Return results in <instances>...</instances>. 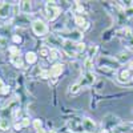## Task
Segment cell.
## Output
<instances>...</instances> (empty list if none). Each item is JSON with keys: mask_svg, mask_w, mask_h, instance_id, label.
Segmentation results:
<instances>
[{"mask_svg": "<svg viewBox=\"0 0 133 133\" xmlns=\"http://www.w3.org/2000/svg\"><path fill=\"white\" fill-rule=\"evenodd\" d=\"M59 15H60V8H59L57 5L52 4L51 2H48V3L45 4V17H47L48 20L53 21Z\"/></svg>", "mask_w": 133, "mask_h": 133, "instance_id": "6da1fadb", "label": "cell"}, {"mask_svg": "<svg viewBox=\"0 0 133 133\" xmlns=\"http://www.w3.org/2000/svg\"><path fill=\"white\" fill-rule=\"evenodd\" d=\"M32 31L35 32V35H37V36H44V35H47V32H48V27L44 21L35 20L32 23Z\"/></svg>", "mask_w": 133, "mask_h": 133, "instance_id": "7a4b0ae2", "label": "cell"}, {"mask_svg": "<svg viewBox=\"0 0 133 133\" xmlns=\"http://www.w3.org/2000/svg\"><path fill=\"white\" fill-rule=\"evenodd\" d=\"M96 81V76L93 72H85L84 76L81 77V80L79 81L80 87L81 88H85V87H89V85H93V83Z\"/></svg>", "mask_w": 133, "mask_h": 133, "instance_id": "3957f363", "label": "cell"}, {"mask_svg": "<svg viewBox=\"0 0 133 133\" xmlns=\"http://www.w3.org/2000/svg\"><path fill=\"white\" fill-rule=\"evenodd\" d=\"M100 66H107V68H110V69H115V68H117L118 66V61L117 60H115V59H112V57H100Z\"/></svg>", "mask_w": 133, "mask_h": 133, "instance_id": "277c9868", "label": "cell"}, {"mask_svg": "<svg viewBox=\"0 0 133 133\" xmlns=\"http://www.w3.org/2000/svg\"><path fill=\"white\" fill-rule=\"evenodd\" d=\"M68 127L69 129L73 132V133H84V128H83V123L81 120H77V118H73V120H69L68 123Z\"/></svg>", "mask_w": 133, "mask_h": 133, "instance_id": "5b68a950", "label": "cell"}, {"mask_svg": "<svg viewBox=\"0 0 133 133\" xmlns=\"http://www.w3.org/2000/svg\"><path fill=\"white\" fill-rule=\"evenodd\" d=\"M81 123H83V128L87 133H93V130L96 129V124H95V121L89 117H84L81 120Z\"/></svg>", "mask_w": 133, "mask_h": 133, "instance_id": "8992f818", "label": "cell"}, {"mask_svg": "<svg viewBox=\"0 0 133 133\" xmlns=\"http://www.w3.org/2000/svg\"><path fill=\"white\" fill-rule=\"evenodd\" d=\"M83 37H84V35H83V32L81 31H77V29H72L71 32H69V35H68V40H71V41H77L79 43L80 40H83Z\"/></svg>", "mask_w": 133, "mask_h": 133, "instance_id": "52a82bcc", "label": "cell"}, {"mask_svg": "<svg viewBox=\"0 0 133 133\" xmlns=\"http://www.w3.org/2000/svg\"><path fill=\"white\" fill-rule=\"evenodd\" d=\"M117 80H118L120 83H123V84L129 83V81L132 80V77H130V71H129V69H123V71L118 73Z\"/></svg>", "mask_w": 133, "mask_h": 133, "instance_id": "ba28073f", "label": "cell"}, {"mask_svg": "<svg viewBox=\"0 0 133 133\" xmlns=\"http://www.w3.org/2000/svg\"><path fill=\"white\" fill-rule=\"evenodd\" d=\"M63 71H64V65L60 64V63H57V64H55L52 68H51L49 73H51V76H53V77H57V76H60V75L63 73Z\"/></svg>", "mask_w": 133, "mask_h": 133, "instance_id": "9c48e42d", "label": "cell"}, {"mask_svg": "<svg viewBox=\"0 0 133 133\" xmlns=\"http://www.w3.org/2000/svg\"><path fill=\"white\" fill-rule=\"evenodd\" d=\"M11 12V4L9 3H3L2 5H0V17L4 19L9 15Z\"/></svg>", "mask_w": 133, "mask_h": 133, "instance_id": "30bf717a", "label": "cell"}, {"mask_svg": "<svg viewBox=\"0 0 133 133\" xmlns=\"http://www.w3.org/2000/svg\"><path fill=\"white\" fill-rule=\"evenodd\" d=\"M130 59V53L128 51H124V52H120L117 56H116V60L120 63V64H124L125 61H128Z\"/></svg>", "mask_w": 133, "mask_h": 133, "instance_id": "8fae6325", "label": "cell"}, {"mask_svg": "<svg viewBox=\"0 0 133 133\" xmlns=\"http://www.w3.org/2000/svg\"><path fill=\"white\" fill-rule=\"evenodd\" d=\"M20 9H21V12H24V14L31 12V9H32V3L28 2V0H23V2H20Z\"/></svg>", "mask_w": 133, "mask_h": 133, "instance_id": "7c38bea8", "label": "cell"}, {"mask_svg": "<svg viewBox=\"0 0 133 133\" xmlns=\"http://www.w3.org/2000/svg\"><path fill=\"white\" fill-rule=\"evenodd\" d=\"M25 60L28 64H35L37 60V55L35 52H27L25 53Z\"/></svg>", "mask_w": 133, "mask_h": 133, "instance_id": "4fadbf2b", "label": "cell"}, {"mask_svg": "<svg viewBox=\"0 0 133 133\" xmlns=\"http://www.w3.org/2000/svg\"><path fill=\"white\" fill-rule=\"evenodd\" d=\"M11 63H12L15 66H17V68H21V66L24 65L23 59H21L20 56H11Z\"/></svg>", "mask_w": 133, "mask_h": 133, "instance_id": "5bb4252c", "label": "cell"}, {"mask_svg": "<svg viewBox=\"0 0 133 133\" xmlns=\"http://www.w3.org/2000/svg\"><path fill=\"white\" fill-rule=\"evenodd\" d=\"M60 57V52H59V49H56V48H51V51H49V60L51 61H55V60H57Z\"/></svg>", "mask_w": 133, "mask_h": 133, "instance_id": "9a60e30c", "label": "cell"}, {"mask_svg": "<svg viewBox=\"0 0 133 133\" xmlns=\"http://www.w3.org/2000/svg\"><path fill=\"white\" fill-rule=\"evenodd\" d=\"M98 71L104 73V75H109V76H112V77H116V72L115 69H110V68H107V66H98Z\"/></svg>", "mask_w": 133, "mask_h": 133, "instance_id": "2e32d148", "label": "cell"}, {"mask_svg": "<svg viewBox=\"0 0 133 133\" xmlns=\"http://www.w3.org/2000/svg\"><path fill=\"white\" fill-rule=\"evenodd\" d=\"M75 23L79 27H81V28H87V21H85V19L83 16H76L75 17Z\"/></svg>", "mask_w": 133, "mask_h": 133, "instance_id": "e0dca14e", "label": "cell"}, {"mask_svg": "<svg viewBox=\"0 0 133 133\" xmlns=\"http://www.w3.org/2000/svg\"><path fill=\"white\" fill-rule=\"evenodd\" d=\"M97 51H98L97 45H92L89 49H88V55H87V57H88V59H93V56L97 53Z\"/></svg>", "mask_w": 133, "mask_h": 133, "instance_id": "ac0fdd59", "label": "cell"}, {"mask_svg": "<svg viewBox=\"0 0 133 133\" xmlns=\"http://www.w3.org/2000/svg\"><path fill=\"white\" fill-rule=\"evenodd\" d=\"M80 89H81V87H80V84H79V83H75V84H72V85L69 87V92H71L72 95L77 93Z\"/></svg>", "mask_w": 133, "mask_h": 133, "instance_id": "d6986e66", "label": "cell"}, {"mask_svg": "<svg viewBox=\"0 0 133 133\" xmlns=\"http://www.w3.org/2000/svg\"><path fill=\"white\" fill-rule=\"evenodd\" d=\"M49 51H51V49H48L47 47H43V48H40L39 55H40L41 57H49Z\"/></svg>", "mask_w": 133, "mask_h": 133, "instance_id": "ffe728a7", "label": "cell"}, {"mask_svg": "<svg viewBox=\"0 0 133 133\" xmlns=\"http://www.w3.org/2000/svg\"><path fill=\"white\" fill-rule=\"evenodd\" d=\"M9 129V123L8 120H0V130H8Z\"/></svg>", "mask_w": 133, "mask_h": 133, "instance_id": "44dd1931", "label": "cell"}, {"mask_svg": "<svg viewBox=\"0 0 133 133\" xmlns=\"http://www.w3.org/2000/svg\"><path fill=\"white\" fill-rule=\"evenodd\" d=\"M84 66H85V69H87V72H91V68H92V59H85V61H84Z\"/></svg>", "mask_w": 133, "mask_h": 133, "instance_id": "7402d4cb", "label": "cell"}, {"mask_svg": "<svg viewBox=\"0 0 133 133\" xmlns=\"http://www.w3.org/2000/svg\"><path fill=\"white\" fill-rule=\"evenodd\" d=\"M8 45V40L4 36H0V49H4Z\"/></svg>", "mask_w": 133, "mask_h": 133, "instance_id": "603a6c76", "label": "cell"}, {"mask_svg": "<svg viewBox=\"0 0 133 133\" xmlns=\"http://www.w3.org/2000/svg\"><path fill=\"white\" fill-rule=\"evenodd\" d=\"M41 125H43V123H41V120H40V118H36V120H33V128H35L36 130L41 129Z\"/></svg>", "mask_w": 133, "mask_h": 133, "instance_id": "cb8c5ba5", "label": "cell"}, {"mask_svg": "<svg viewBox=\"0 0 133 133\" xmlns=\"http://www.w3.org/2000/svg\"><path fill=\"white\" fill-rule=\"evenodd\" d=\"M123 41L127 44V47H129V48H133V35H132L130 37H128V39L123 40Z\"/></svg>", "mask_w": 133, "mask_h": 133, "instance_id": "d4e9b609", "label": "cell"}, {"mask_svg": "<svg viewBox=\"0 0 133 133\" xmlns=\"http://www.w3.org/2000/svg\"><path fill=\"white\" fill-rule=\"evenodd\" d=\"M9 52L12 53V56H19L20 49H19L17 47H9Z\"/></svg>", "mask_w": 133, "mask_h": 133, "instance_id": "484cf974", "label": "cell"}, {"mask_svg": "<svg viewBox=\"0 0 133 133\" xmlns=\"http://www.w3.org/2000/svg\"><path fill=\"white\" fill-rule=\"evenodd\" d=\"M76 49H77V53H79V52H84L85 51V44L84 43H77Z\"/></svg>", "mask_w": 133, "mask_h": 133, "instance_id": "4316f807", "label": "cell"}, {"mask_svg": "<svg viewBox=\"0 0 133 133\" xmlns=\"http://www.w3.org/2000/svg\"><path fill=\"white\" fill-rule=\"evenodd\" d=\"M49 76H51V73L48 72V71H40V77L41 79H49Z\"/></svg>", "mask_w": 133, "mask_h": 133, "instance_id": "83f0119b", "label": "cell"}, {"mask_svg": "<svg viewBox=\"0 0 133 133\" xmlns=\"http://www.w3.org/2000/svg\"><path fill=\"white\" fill-rule=\"evenodd\" d=\"M21 127H29V118L28 117L21 120Z\"/></svg>", "mask_w": 133, "mask_h": 133, "instance_id": "f1b7e54d", "label": "cell"}, {"mask_svg": "<svg viewBox=\"0 0 133 133\" xmlns=\"http://www.w3.org/2000/svg\"><path fill=\"white\" fill-rule=\"evenodd\" d=\"M125 14L128 15V16H133V5L132 7H129V8H127L125 9Z\"/></svg>", "mask_w": 133, "mask_h": 133, "instance_id": "f546056e", "label": "cell"}, {"mask_svg": "<svg viewBox=\"0 0 133 133\" xmlns=\"http://www.w3.org/2000/svg\"><path fill=\"white\" fill-rule=\"evenodd\" d=\"M12 40H14L15 43H21V37H20V36H17V35H15V36L12 37Z\"/></svg>", "mask_w": 133, "mask_h": 133, "instance_id": "4dcf8cb0", "label": "cell"}, {"mask_svg": "<svg viewBox=\"0 0 133 133\" xmlns=\"http://www.w3.org/2000/svg\"><path fill=\"white\" fill-rule=\"evenodd\" d=\"M0 92H2L3 95H7V93L9 92V87H4V88H3V89L0 91Z\"/></svg>", "mask_w": 133, "mask_h": 133, "instance_id": "1f68e13d", "label": "cell"}, {"mask_svg": "<svg viewBox=\"0 0 133 133\" xmlns=\"http://www.w3.org/2000/svg\"><path fill=\"white\" fill-rule=\"evenodd\" d=\"M4 87H5V85H4V83H3V80H2V79H0V91H2V89H3V88H4Z\"/></svg>", "mask_w": 133, "mask_h": 133, "instance_id": "d6a6232c", "label": "cell"}, {"mask_svg": "<svg viewBox=\"0 0 133 133\" xmlns=\"http://www.w3.org/2000/svg\"><path fill=\"white\" fill-rule=\"evenodd\" d=\"M15 129L16 130H20L21 129V124H15Z\"/></svg>", "mask_w": 133, "mask_h": 133, "instance_id": "836d02e7", "label": "cell"}, {"mask_svg": "<svg viewBox=\"0 0 133 133\" xmlns=\"http://www.w3.org/2000/svg\"><path fill=\"white\" fill-rule=\"evenodd\" d=\"M129 68H133V60L129 63Z\"/></svg>", "mask_w": 133, "mask_h": 133, "instance_id": "e575fe53", "label": "cell"}, {"mask_svg": "<svg viewBox=\"0 0 133 133\" xmlns=\"http://www.w3.org/2000/svg\"><path fill=\"white\" fill-rule=\"evenodd\" d=\"M37 133H45V132H44L43 129H39V130H37Z\"/></svg>", "mask_w": 133, "mask_h": 133, "instance_id": "d590c367", "label": "cell"}, {"mask_svg": "<svg viewBox=\"0 0 133 133\" xmlns=\"http://www.w3.org/2000/svg\"><path fill=\"white\" fill-rule=\"evenodd\" d=\"M100 133H108V130H107V129H103V130L100 132Z\"/></svg>", "mask_w": 133, "mask_h": 133, "instance_id": "8d00e7d4", "label": "cell"}, {"mask_svg": "<svg viewBox=\"0 0 133 133\" xmlns=\"http://www.w3.org/2000/svg\"><path fill=\"white\" fill-rule=\"evenodd\" d=\"M47 133H56V132H55V130H48Z\"/></svg>", "mask_w": 133, "mask_h": 133, "instance_id": "74e56055", "label": "cell"}, {"mask_svg": "<svg viewBox=\"0 0 133 133\" xmlns=\"http://www.w3.org/2000/svg\"><path fill=\"white\" fill-rule=\"evenodd\" d=\"M132 113H133V109H132Z\"/></svg>", "mask_w": 133, "mask_h": 133, "instance_id": "f35d334b", "label": "cell"}]
</instances>
